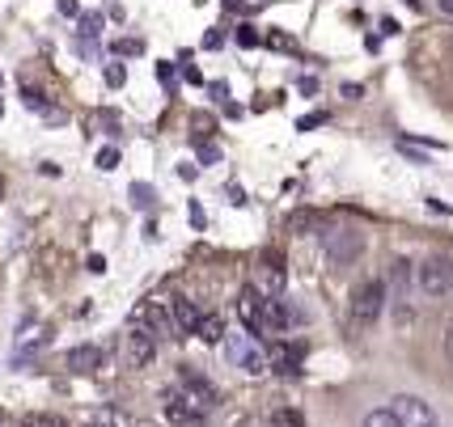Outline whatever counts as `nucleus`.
Listing matches in <instances>:
<instances>
[{
    "label": "nucleus",
    "instance_id": "nucleus-1",
    "mask_svg": "<svg viewBox=\"0 0 453 427\" xmlns=\"http://www.w3.org/2000/svg\"><path fill=\"white\" fill-rule=\"evenodd\" d=\"M381 309H386V284L381 279H360L352 288V331H373Z\"/></svg>",
    "mask_w": 453,
    "mask_h": 427
},
{
    "label": "nucleus",
    "instance_id": "nucleus-2",
    "mask_svg": "<svg viewBox=\"0 0 453 427\" xmlns=\"http://www.w3.org/2000/svg\"><path fill=\"white\" fill-rule=\"evenodd\" d=\"M415 279H419V292L424 296H449L453 292V258L449 254H433L415 267Z\"/></svg>",
    "mask_w": 453,
    "mask_h": 427
},
{
    "label": "nucleus",
    "instance_id": "nucleus-3",
    "mask_svg": "<svg viewBox=\"0 0 453 427\" xmlns=\"http://www.w3.org/2000/svg\"><path fill=\"white\" fill-rule=\"evenodd\" d=\"M132 326H144V331H153L157 339H178L174 313H170V305H161V301H140L136 309H132Z\"/></svg>",
    "mask_w": 453,
    "mask_h": 427
},
{
    "label": "nucleus",
    "instance_id": "nucleus-4",
    "mask_svg": "<svg viewBox=\"0 0 453 427\" xmlns=\"http://www.w3.org/2000/svg\"><path fill=\"white\" fill-rule=\"evenodd\" d=\"M225 351H229V360H234L242 372H250V377H263V372H267V351L255 347V334L225 339Z\"/></svg>",
    "mask_w": 453,
    "mask_h": 427
},
{
    "label": "nucleus",
    "instance_id": "nucleus-5",
    "mask_svg": "<svg viewBox=\"0 0 453 427\" xmlns=\"http://www.w3.org/2000/svg\"><path fill=\"white\" fill-rule=\"evenodd\" d=\"M123 355H127V369H149L157 360V334L144 331V326H127Z\"/></svg>",
    "mask_w": 453,
    "mask_h": 427
},
{
    "label": "nucleus",
    "instance_id": "nucleus-6",
    "mask_svg": "<svg viewBox=\"0 0 453 427\" xmlns=\"http://www.w3.org/2000/svg\"><path fill=\"white\" fill-rule=\"evenodd\" d=\"M178 393H182L187 402H196L203 415H212V407H217V389L208 385V381H203L196 369H187V364L178 369Z\"/></svg>",
    "mask_w": 453,
    "mask_h": 427
},
{
    "label": "nucleus",
    "instance_id": "nucleus-7",
    "mask_svg": "<svg viewBox=\"0 0 453 427\" xmlns=\"http://www.w3.org/2000/svg\"><path fill=\"white\" fill-rule=\"evenodd\" d=\"M161 410H165V419H170L174 427H203V423H208V415H203L196 402H187L178 389H170V393H165Z\"/></svg>",
    "mask_w": 453,
    "mask_h": 427
},
{
    "label": "nucleus",
    "instance_id": "nucleus-8",
    "mask_svg": "<svg viewBox=\"0 0 453 427\" xmlns=\"http://www.w3.org/2000/svg\"><path fill=\"white\" fill-rule=\"evenodd\" d=\"M365 250V237L356 233V229H335V233H326V254H331V263H352L356 254Z\"/></svg>",
    "mask_w": 453,
    "mask_h": 427
},
{
    "label": "nucleus",
    "instance_id": "nucleus-9",
    "mask_svg": "<svg viewBox=\"0 0 453 427\" xmlns=\"http://www.w3.org/2000/svg\"><path fill=\"white\" fill-rule=\"evenodd\" d=\"M250 288H255L258 296H280V292H284V267H280V258H263V263H258Z\"/></svg>",
    "mask_w": 453,
    "mask_h": 427
},
{
    "label": "nucleus",
    "instance_id": "nucleus-10",
    "mask_svg": "<svg viewBox=\"0 0 453 427\" xmlns=\"http://www.w3.org/2000/svg\"><path fill=\"white\" fill-rule=\"evenodd\" d=\"M398 415V423L403 427H424L433 423V410H428V402L424 398H415V393H403V398H395V407H390Z\"/></svg>",
    "mask_w": 453,
    "mask_h": 427
},
{
    "label": "nucleus",
    "instance_id": "nucleus-11",
    "mask_svg": "<svg viewBox=\"0 0 453 427\" xmlns=\"http://www.w3.org/2000/svg\"><path fill=\"white\" fill-rule=\"evenodd\" d=\"M301 355H305L301 343H272V351H267V369H276L280 377H293V372H301Z\"/></svg>",
    "mask_w": 453,
    "mask_h": 427
},
{
    "label": "nucleus",
    "instance_id": "nucleus-12",
    "mask_svg": "<svg viewBox=\"0 0 453 427\" xmlns=\"http://www.w3.org/2000/svg\"><path fill=\"white\" fill-rule=\"evenodd\" d=\"M237 313H242V326L255 334H267V326H263V296H258L255 288H242V296H237Z\"/></svg>",
    "mask_w": 453,
    "mask_h": 427
},
{
    "label": "nucleus",
    "instance_id": "nucleus-13",
    "mask_svg": "<svg viewBox=\"0 0 453 427\" xmlns=\"http://www.w3.org/2000/svg\"><path fill=\"white\" fill-rule=\"evenodd\" d=\"M296 322V309H288L284 296H263V326L276 334V331H288Z\"/></svg>",
    "mask_w": 453,
    "mask_h": 427
},
{
    "label": "nucleus",
    "instance_id": "nucleus-14",
    "mask_svg": "<svg viewBox=\"0 0 453 427\" xmlns=\"http://www.w3.org/2000/svg\"><path fill=\"white\" fill-rule=\"evenodd\" d=\"M68 372L73 377H89V372H98L102 369V347H94V343H81V347L68 351Z\"/></svg>",
    "mask_w": 453,
    "mask_h": 427
},
{
    "label": "nucleus",
    "instance_id": "nucleus-15",
    "mask_svg": "<svg viewBox=\"0 0 453 427\" xmlns=\"http://www.w3.org/2000/svg\"><path fill=\"white\" fill-rule=\"evenodd\" d=\"M170 313H174V326H178V334H196L199 331V305L196 301H187V296H174L170 301Z\"/></svg>",
    "mask_w": 453,
    "mask_h": 427
},
{
    "label": "nucleus",
    "instance_id": "nucleus-16",
    "mask_svg": "<svg viewBox=\"0 0 453 427\" xmlns=\"http://www.w3.org/2000/svg\"><path fill=\"white\" fill-rule=\"evenodd\" d=\"M196 334L203 339V343H212V347H217V343H225V317H220V313H203Z\"/></svg>",
    "mask_w": 453,
    "mask_h": 427
},
{
    "label": "nucleus",
    "instance_id": "nucleus-17",
    "mask_svg": "<svg viewBox=\"0 0 453 427\" xmlns=\"http://www.w3.org/2000/svg\"><path fill=\"white\" fill-rule=\"evenodd\" d=\"M85 427H136L127 415H119L115 407H98L89 419H85Z\"/></svg>",
    "mask_w": 453,
    "mask_h": 427
},
{
    "label": "nucleus",
    "instance_id": "nucleus-18",
    "mask_svg": "<svg viewBox=\"0 0 453 427\" xmlns=\"http://www.w3.org/2000/svg\"><path fill=\"white\" fill-rule=\"evenodd\" d=\"M390 284H395V301L407 296V284H411V263L407 258H395L390 263Z\"/></svg>",
    "mask_w": 453,
    "mask_h": 427
},
{
    "label": "nucleus",
    "instance_id": "nucleus-19",
    "mask_svg": "<svg viewBox=\"0 0 453 427\" xmlns=\"http://www.w3.org/2000/svg\"><path fill=\"white\" fill-rule=\"evenodd\" d=\"M21 427H68V419H64V415H51V410H35V415L21 419Z\"/></svg>",
    "mask_w": 453,
    "mask_h": 427
},
{
    "label": "nucleus",
    "instance_id": "nucleus-20",
    "mask_svg": "<svg viewBox=\"0 0 453 427\" xmlns=\"http://www.w3.org/2000/svg\"><path fill=\"white\" fill-rule=\"evenodd\" d=\"M272 427H305V415L296 407H280L272 410Z\"/></svg>",
    "mask_w": 453,
    "mask_h": 427
},
{
    "label": "nucleus",
    "instance_id": "nucleus-21",
    "mask_svg": "<svg viewBox=\"0 0 453 427\" xmlns=\"http://www.w3.org/2000/svg\"><path fill=\"white\" fill-rule=\"evenodd\" d=\"M102 21H106V18H102L98 9H89V13H81L77 30H81V34H85V39H98V34H102Z\"/></svg>",
    "mask_w": 453,
    "mask_h": 427
},
{
    "label": "nucleus",
    "instance_id": "nucleus-22",
    "mask_svg": "<svg viewBox=\"0 0 453 427\" xmlns=\"http://www.w3.org/2000/svg\"><path fill=\"white\" fill-rule=\"evenodd\" d=\"M360 427H403V423H398V415L390 407H381V410H369Z\"/></svg>",
    "mask_w": 453,
    "mask_h": 427
},
{
    "label": "nucleus",
    "instance_id": "nucleus-23",
    "mask_svg": "<svg viewBox=\"0 0 453 427\" xmlns=\"http://www.w3.org/2000/svg\"><path fill=\"white\" fill-rule=\"evenodd\" d=\"M21 97H26V106H35V111H42V115L51 111V106H47V97H42L35 85H26V89H21Z\"/></svg>",
    "mask_w": 453,
    "mask_h": 427
},
{
    "label": "nucleus",
    "instance_id": "nucleus-24",
    "mask_svg": "<svg viewBox=\"0 0 453 427\" xmlns=\"http://www.w3.org/2000/svg\"><path fill=\"white\" fill-rule=\"evenodd\" d=\"M123 80H127V68H123V64H106V85H111V89H123Z\"/></svg>",
    "mask_w": 453,
    "mask_h": 427
},
{
    "label": "nucleus",
    "instance_id": "nucleus-25",
    "mask_svg": "<svg viewBox=\"0 0 453 427\" xmlns=\"http://www.w3.org/2000/svg\"><path fill=\"white\" fill-rule=\"evenodd\" d=\"M132 203H136V208H149V203H153V191H149L144 182H132Z\"/></svg>",
    "mask_w": 453,
    "mask_h": 427
},
{
    "label": "nucleus",
    "instance_id": "nucleus-26",
    "mask_svg": "<svg viewBox=\"0 0 453 427\" xmlns=\"http://www.w3.org/2000/svg\"><path fill=\"white\" fill-rule=\"evenodd\" d=\"M119 165V149H102L98 153V170H115Z\"/></svg>",
    "mask_w": 453,
    "mask_h": 427
},
{
    "label": "nucleus",
    "instance_id": "nucleus-27",
    "mask_svg": "<svg viewBox=\"0 0 453 427\" xmlns=\"http://www.w3.org/2000/svg\"><path fill=\"white\" fill-rule=\"evenodd\" d=\"M237 42H242V47H258V30L255 26H242V30H237Z\"/></svg>",
    "mask_w": 453,
    "mask_h": 427
},
{
    "label": "nucleus",
    "instance_id": "nucleus-28",
    "mask_svg": "<svg viewBox=\"0 0 453 427\" xmlns=\"http://www.w3.org/2000/svg\"><path fill=\"white\" fill-rule=\"evenodd\" d=\"M115 51H123V56H140V51H144V42H140V39H123V42H115Z\"/></svg>",
    "mask_w": 453,
    "mask_h": 427
},
{
    "label": "nucleus",
    "instance_id": "nucleus-29",
    "mask_svg": "<svg viewBox=\"0 0 453 427\" xmlns=\"http://www.w3.org/2000/svg\"><path fill=\"white\" fill-rule=\"evenodd\" d=\"M59 13H64V18H77L81 4H77V0H59Z\"/></svg>",
    "mask_w": 453,
    "mask_h": 427
},
{
    "label": "nucleus",
    "instance_id": "nucleus-30",
    "mask_svg": "<svg viewBox=\"0 0 453 427\" xmlns=\"http://www.w3.org/2000/svg\"><path fill=\"white\" fill-rule=\"evenodd\" d=\"M89 271H94V275L106 271V258H102V254H89Z\"/></svg>",
    "mask_w": 453,
    "mask_h": 427
},
{
    "label": "nucleus",
    "instance_id": "nucleus-31",
    "mask_svg": "<svg viewBox=\"0 0 453 427\" xmlns=\"http://www.w3.org/2000/svg\"><path fill=\"white\" fill-rule=\"evenodd\" d=\"M220 39H225V34H220V30H212V34H203V47H208V51H217Z\"/></svg>",
    "mask_w": 453,
    "mask_h": 427
},
{
    "label": "nucleus",
    "instance_id": "nucleus-32",
    "mask_svg": "<svg viewBox=\"0 0 453 427\" xmlns=\"http://www.w3.org/2000/svg\"><path fill=\"white\" fill-rule=\"evenodd\" d=\"M182 77L191 80V85H199V80H203V77H199V68H191V59H187V64H182Z\"/></svg>",
    "mask_w": 453,
    "mask_h": 427
},
{
    "label": "nucleus",
    "instance_id": "nucleus-33",
    "mask_svg": "<svg viewBox=\"0 0 453 427\" xmlns=\"http://www.w3.org/2000/svg\"><path fill=\"white\" fill-rule=\"evenodd\" d=\"M199 156H203V161H208V165H212V161H217V149H212V144H199Z\"/></svg>",
    "mask_w": 453,
    "mask_h": 427
},
{
    "label": "nucleus",
    "instance_id": "nucleus-34",
    "mask_svg": "<svg viewBox=\"0 0 453 427\" xmlns=\"http://www.w3.org/2000/svg\"><path fill=\"white\" fill-rule=\"evenodd\" d=\"M157 77L165 80V85H174V68H170V64H157Z\"/></svg>",
    "mask_w": 453,
    "mask_h": 427
},
{
    "label": "nucleus",
    "instance_id": "nucleus-35",
    "mask_svg": "<svg viewBox=\"0 0 453 427\" xmlns=\"http://www.w3.org/2000/svg\"><path fill=\"white\" fill-rule=\"evenodd\" d=\"M322 118H326V115H310V118H301V123H296V127H301V132H310V127H318V123H322Z\"/></svg>",
    "mask_w": 453,
    "mask_h": 427
},
{
    "label": "nucleus",
    "instance_id": "nucleus-36",
    "mask_svg": "<svg viewBox=\"0 0 453 427\" xmlns=\"http://www.w3.org/2000/svg\"><path fill=\"white\" fill-rule=\"evenodd\" d=\"M267 42H272V47H280V51H288V47H293V42L284 39V34H272V39H267Z\"/></svg>",
    "mask_w": 453,
    "mask_h": 427
},
{
    "label": "nucleus",
    "instance_id": "nucleus-37",
    "mask_svg": "<svg viewBox=\"0 0 453 427\" xmlns=\"http://www.w3.org/2000/svg\"><path fill=\"white\" fill-rule=\"evenodd\" d=\"M242 4H246V0H225V9H242Z\"/></svg>",
    "mask_w": 453,
    "mask_h": 427
},
{
    "label": "nucleus",
    "instance_id": "nucleus-38",
    "mask_svg": "<svg viewBox=\"0 0 453 427\" xmlns=\"http://www.w3.org/2000/svg\"><path fill=\"white\" fill-rule=\"evenodd\" d=\"M445 351H449V360H453V331H449V339H445Z\"/></svg>",
    "mask_w": 453,
    "mask_h": 427
},
{
    "label": "nucleus",
    "instance_id": "nucleus-39",
    "mask_svg": "<svg viewBox=\"0 0 453 427\" xmlns=\"http://www.w3.org/2000/svg\"><path fill=\"white\" fill-rule=\"evenodd\" d=\"M441 4H445V9H449V13H453V0H441Z\"/></svg>",
    "mask_w": 453,
    "mask_h": 427
},
{
    "label": "nucleus",
    "instance_id": "nucleus-40",
    "mask_svg": "<svg viewBox=\"0 0 453 427\" xmlns=\"http://www.w3.org/2000/svg\"><path fill=\"white\" fill-rule=\"evenodd\" d=\"M424 427H441V423H436V419H433V423H424Z\"/></svg>",
    "mask_w": 453,
    "mask_h": 427
},
{
    "label": "nucleus",
    "instance_id": "nucleus-41",
    "mask_svg": "<svg viewBox=\"0 0 453 427\" xmlns=\"http://www.w3.org/2000/svg\"><path fill=\"white\" fill-rule=\"evenodd\" d=\"M0 427H4V410H0Z\"/></svg>",
    "mask_w": 453,
    "mask_h": 427
},
{
    "label": "nucleus",
    "instance_id": "nucleus-42",
    "mask_svg": "<svg viewBox=\"0 0 453 427\" xmlns=\"http://www.w3.org/2000/svg\"><path fill=\"white\" fill-rule=\"evenodd\" d=\"M0 194H4V178H0Z\"/></svg>",
    "mask_w": 453,
    "mask_h": 427
},
{
    "label": "nucleus",
    "instance_id": "nucleus-43",
    "mask_svg": "<svg viewBox=\"0 0 453 427\" xmlns=\"http://www.w3.org/2000/svg\"><path fill=\"white\" fill-rule=\"evenodd\" d=\"M136 427H153V423H136Z\"/></svg>",
    "mask_w": 453,
    "mask_h": 427
},
{
    "label": "nucleus",
    "instance_id": "nucleus-44",
    "mask_svg": "<svg viewBox=\"0 0 453 427\" xmlns=\"http://www.w3.org/2000/svg\"><path fill=\"white\" fill-rule=\"evenodd\" d=\"M0 115H4V102H0Z\"/></svg>",
    "mask_w": 453,
    "mask_h": 427
}]
</instances>
